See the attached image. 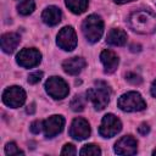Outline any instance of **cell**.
I'll return each mask as SVG.
<instances>
[{
	"mask_svg": "<svg viewBox=\"0 0 156 156\" xmlns=\"http://www.w3.org/2000/svg\"><path fill=\"white\" fill-rule=\"evenodd\" d=\"M116 4H119V5H122V4H127V2H130V1H134V0H113Z\"/></svg>",
	"mask_w": 156,
	"mask_h": 156,
	"instance_id": "f1b7e54d",
	"label": "cell"
},
{
	"mask_svg": "<svg viewBox=\"0 0 156 156\" xmlns=\"http://www.w3.org/2000/svg\"><path fill=\"white\" fill-rule=\"evenodd\" d=\"M61 17H62V12L56 6H48L41 13V20L48 26L58 24L60 21H61Z\"/></svg>",
	"mask_w": 156,
	"mask_h": 156,
	"instance_id": "2e32d148",
	"label": "cell"
},
{
	"mask_svg": "<svg viewBox=\"0 0 156 156\" xmlns=\"http://www.w3.org/2000/svg\"><path fill=\"white\" fill-rule=\"evenodd\" d=\"M35 9V4L33 0H22L17 5V11L22 16H28L30 15Z\"/></svg>",
	"mask_w": 156,
	"mask_h": 156,
	"instance_id": "d6986e66",
	"label": "cell"
},
{
	"mask_svg": "<svg viewBox=\"0 0 156 156\" xmlns=\"http://www.w3.org/2000/svg\"><path fill=\"white\" fill-rule=\"evenodd\" d=\"M138 132L141 134V135H146L149 132H150V127L147 123H141L140 127L138 128Z\"/></svg>",
	"mask_w": 156,
	"mask_h": 156,
	"instance_id": "4316f807",
	"label": "cell"
},
{
	"mask_svg": "<svg viewBox=\"0 0 156 156\" xmlns=\"http://www.w3.org/2000/svg\"><path fill=\"white\" fill-rule=\"evenodd\" d=\"M128 26L139 34H152L156 32V15L147 10H138L129 15Z\"/></svg>",
	"mask_w": 156,
	"mask_h": 156,
	"instance_id": "6da1fadb",
	"label": "cell"
},
{
	"mask_svg": "<svg viewBox=\"0 0 156 156\" xmlns=\"http://www.w3.org/2000/svg\"><path fill=\"white\" fill-rule=\"evenodd\" d=\"M43 130V121H34L30 124V132L33 134H39Z\"/></svg>",
	"mask_w": 156,
	"mask_h": 156,
	"instance_id": "d4e9b609",
	"label": "cell"
},
{
	"mask_svg": "<svg viewBox=\"0 0 156 156\" xmlns=\"http://www.w3.org/2000/svg\"><path fill=\"white\" fill-rule=\"evenodd\" d=\"M117 105L119 110L124 112H136L143 111L146 107V102L138 91H128L119 96Z\"/></svg>",
	"mask_w": 156,
	"mask_h": 156,
	"instance_id": "277c9868",
	"label": "cell"
},
{
	"mask_svg": "<svg viewBox=\"0 0 156 156\" xmlns=\"http://www.w3.org/2000/svg\"><path fill=\"white\" fill-rule=\"evenodd\" d=\"M27 112H28V113H33V112H34V104H32L30 106H28Z\"/></svg>",
	"mask_w": 156,
	"mask_h": 156,
	"instance_id": "f546056e",
	"label": "cell"
},
{
	"mask_svg": "<svg viewBox=\"0 0 156 156\" xmlns=\"http://www.w3.org/2000/svg\"><path fill=\"white\" fill-rule=\"evenodd\" d=\"M5 154L7 156H13V155H23L24 152L22 150H20L13 141H11V143H7L6 144V146H5Z\"/></svg>",
	"mask_w": 156,
	"mask_h": 156,
	"instance_id": "7402d4cb",
	"label": "cell"
},
{
	"mask_svg": "<svg viewBox=\"0 0 156 156\" xmlns=\"http://www.w3.org/2000/svg\"><path fill=\"white\" fill-rule=\"evenodd\" d=\"M152 155H154V156H156V149H155V150L152 151Z\"/></svg>",
	"mask_w": 156,
	"mask_h": 156,
	"instance_id": "4dcf8cb0",
	"label": "cell"
},
{
	"mask_svg": "<svg viewBox=\"0 0 156 156\" xmlns=\"http://www.w3.org/2000/svg\"><path fill=\"white\" fill-rule=\"evenodd\" d=\"M82 32L85 39L94 44L100 40L104 33V21L98 15H90L88 16L83 23H82Z\"/></svg>",
	"mask_w": 156,
	"mask_h": 156,
	"instance_id": "3957f363",
	"label": "cell"
},
{
	"mask_svg": "<svg viewBox=\"0 0 156 156\" xmlns=\"http://www.w3.org/2000/svg\"><path fill=\"white\" fill-rule=\"evenodd\" d=\"M89 1L88 0H66V6L68 10L76 15L83 13L88 9Z\"/></svg>",
	"mask_w": 156,
	"mask_h": 156,
	"instance_id": "ac0fdd59",
	"label": "cell"
},
{
	"mask_svg": "<svg viewBox=\"0 0 156 156\" xmlns=\"http://www.w3.org/2000/svg\"><path fill=\"white\" fill-rule=\"evenodd\" d=\"M45 90L51 98L56 100L65 99L69 93L68 84L61 77L57 76H52L45 82Z\"/></svg>",
	"mask_w": 156,
	"mask_h": 156,
	"instance_id": "5b68a950",
	"label": "cell"
},
{
	"mask_svg": "<svg viewBox=\"0 0 156 156\" xmlns=\"http://www.w3.org/2000/svg\"><path fill=\"white\" fill-rule=\"evenodd\" d=\"M2 101L6 106L12 107V108H17L20 106H22L26 101V91L17 85L10 87L7 89L4 90L2 93Z\"/></svg>",
	"mask_w": 156,
	"mask_h": 156,
	"instance_id": "8992f818",
	"label": "cell"
},
{
	"mask_svg": "<svg viewBox=\"0 0 156 156\" xmlns=\"http://www.w3.org/2000/svg\"><path fill=\"white\" fill-rule=\"evenodd\" d=\"M79 154L82 156H99L101 155V150L95 144H87L80 149Z\"/></svg>",
	"mask_w": 156,
	"mask_h": 156,
	"instance_id": "ffe728a7",
	"label": "cell"
},
{
	"mask_svg": "<svg viewBox=\"0 0 156 156\" xmlns=\"http://www.w3.org/2000/svg\"><path fill=\"white\" fill-rule=\"evenodd\" d=\"M21 41V37L17 33H5L1 37V49L6 54H12Z\"/></svg>",
	"mask_w": 156,
	"mask_h": 156,
	"instance_id": "9a60e30c",
	"label": "cell"
},
{
	"mask_svg": "<svg viewBox=\"0 0 156 156\" xmlns=\"http://www.w3.org/2000/svg\"><path fill=\"white\" fill-rule=\"evenodd\" d=\"M65 127V118L61 115H54L43 121V132L46 138H54L62 132Z\"/></svg>",
	"mask_w": 156,
	"mask_h": 156,
	"instance_id": "30bf717a",
	"label": "cell"
},
{
	"mask_svg": "<svg viewBox=\"0 0 156 156\" xmlns=\"http://www.w3.org/2000/svg\"><path fill=\"white\" fill-rule=\"evenodd\" d=\"M122 129L121 121L112 113H107L102 117L101 124L99 127V133L104 138H112Z\"/></svg>",
	"mask_w": 156,
	"mask_h": 156,
	"instance_id": "52a82bcc",
	"label": "cell"
},
{
	"mask_svg": "<svg viewBox=\"0 0 156 156\" xmlns=\"http://www.w3.org/2000/svg\"><path fill=\"white\" fill-rule=\"evenodd\" d=\"M126 79H127L129 83L134 84V85H136V84H140V83L143 82L141 77H140L139 74H136V73H127V76H126Z\"/></svg>",
	"mask_w": 156,
	"mask_h": 156,
	"instance_id": "cb8c5ba5",
	"label": "cell"
},
{
	"mask_svg": "<svg viewBox=\"0 0 156 156\" xmlns=\"http://www.w3.org/2000/svg\"><path fill=\"white\" fill-rule=\"evenodd\" d=\"M106 43L113 46H123L127 43V33L121 28H113L107 33Z\"/></svg>",
	"mask_w": 156,
	"mask_h": 156,
	"instance_id": "e0dca14e",
	"label": "cell"
},
{
	"mask_svg": "<svg viewBox=\"0 0 156 156\" xmlns=\"http://www.w3.org/2000/svg\"><path fill=\"white\" fill-rule=\"evenodd\" d=\"M77 154V150H76V147H74V145L73 144H66L65 146H63V149L61 150V155H76Z\"/></svg>",
	"mask_w": 156,
	"mask_h": 156,
	"instance_id": "484cf974",
	"label": "cell"
},
{
	"mask_svg": "<svg viewBox=\"0 0 156 156\" xmlns=\"http://www.w3.org/2000/svg\"><path fill=\"white\" fill-rule=\"evenodd\" d=\"M110 88L105 82H95V85L87 91V99L91 101L95 110H104L110 102Z\"/></svg>",
	"mask_w": 156,
	"mask_h": 156,
	"instance_id": "7a4b0ae2",
	"label": "cell"
},
{
	"mask_svg": "<svg viewBox=\"0 0 156 156\" xmlns=\"http://www.w3.org/2000/svg\"><path fill=\"white\" fill-rule=\"evenodd\" d=\"M85 107V100L83 99L82 95H76L72 101H71V108L74 111V112H80L83 111Z\"/></svg>",
	"mask_w": 156,
	"mask_h": 156,
	"instance_id": "44dd1931",
	"label": "cell"
},
{
	"mask_svg": "<svg viewBox=\"0 0 156 156\" xmlns=\"http://www.w3.org/2000/svg\"><path fill=\"white\" fill-rule=\"evenodd\" d=\"M100 61L104 65V71L105 73H113L119 63L118 56L112 51V50H104L100 54Z\"/></svg>",
	"mask_w": 156,
	"mask_h": 156,
	"instance_id": "4fadbf2b",
	"label": "cell"
},
{
	"mask_svg": "<svg viewBox=\"0 0 156 156\" xmlns=\"http://www.w3.org/2000/svg\"><path fill=\"white\" fill-rule=\"evenodd\" d=\"M16 61L20 66H22L24 68H32L40 63L41 54L39 52V50H37L34 48H26V49H22L17 54Z\"/></svg>",
	"mask_w": 156,
	"mask_h": 156,
	"instance_id": "ba28073f",
	"label": "cell"
},
{
	"mask_svg": "<svg viewBox=\"0 0 156 156\" xmlns=\"http://www.w3.org/2000/svg\"><path fill=\"white\" fill-rule=\"evenodd\" d=\"M85 66H87L85 60H84L83 57H78V56L67 58V60H65L63 63H62L63 71H65L66 73L71 74V76H77V74H79V73L83 71V68H84Z\"/></svg>",
	"mask_w": 156,
	"mask_h": 156,
	"instance_id": "5bb4252c",
	"label": "cell"
},
{
	"mask_svg": "<svg viewBox=\"0 0 156 156\" xmlns=\"http://www.w3.org/2000/svg\"><path fill=\"white\" fill-rule=\"evenodd\" d=\"M150 93H151V95H152L154 98H156V79H155V80L152 82V84H151Z\"/></svg>",
	"mask_w": 156,
	"mask_h": 156,
	"instance_id": "83f0119b",
	"label": "cell"
},
{
	"mask_svg": "<svg viewBox=\"0 0 156 156\" xmlns=\"http://www.w3.org/2000/svg\"><path fill=\"white\" fill-rule=\"evenodd\" d=\"M138 151V141L132 135H124L115 144V152L118 155H134Z\"/></svg>",
	"mask_w": 156,
	"mask_h": 156,
	"instance_id": "7c38bea8",
	"label": "cell"
},
{
	"mask_svg": "<svg viewBox=\"0 0 156 156\" xmlns=\"http://www.w3.org/2000/svg\"><path fill=\"white\" fill-rule=\"evenodd\" d=\"M69 135L76 140H84L90 135V126L87 119L77 117L72 121L69 127Z\"/></svg>",
	"mask_w": 156,
	"mask_h": 156,
	"instance_id": "8fae6325",
	"label": "cell"
},
{
	"mask_svg": "<svg viewBox=\"0 0 156 156\" xmlns=\"http://www.w3.org/2000/svg\"><path fill=\"white\" fill-rule=\"evenodd\" d=\"M43 78V72L41 71H35L33 73H30L28 76V83L30 84H37L40 82V79Z\"/></svg>",
	"mask_w": 156,
	"mask_h": 156,
	"instance_id": "603a6c76",
	"label": "cell"
},
{
	"mask_svg": "<svg viewBox=\"0 0 156 156\" xmlns=\"http://www.w3.org/2000/svg\"><path fill=\"white\" fill-rule=\"evenodd\" d=\"M56 43L65 51H72L73 49H76V46H77V35H76L74 29L71 26L63 27L56 37Z\"/></svg>",
	"mask_w": 156,
	"mask_h": 156,
	"instance_id": "9c48e42d",
	"label": "cell"
}]
</instances>
